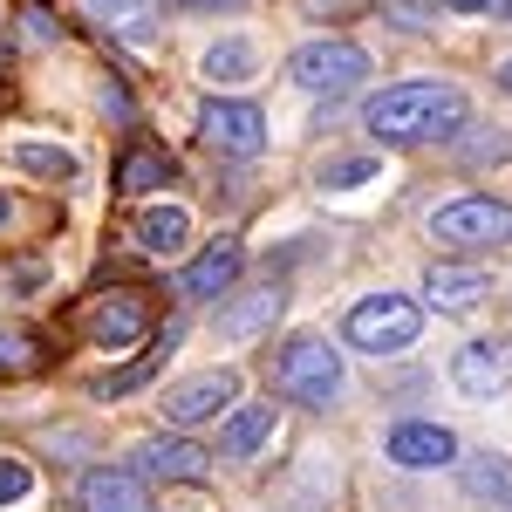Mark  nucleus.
Instances as JSON below:
<instances>
[{
    "mask_svg": "<svg viewBox=\"0 0 512 512\" xmlns=\"http://www.w3.org/2000/svg\"><path fill=\"white\" fill-rule=\"evenodd\" d=\"M437 7H444V14H485L492 0H437Z\"/></svg>",
    "mask_w": 512,
    "mask_h": 512,
    "instance_id": "bb28decb",
    "label": "nucleus"
},
{
    "mask_svg": "<svg viewBox=\"0 0 512 512\" xmlns=\"http://www.w3.org/2000/svg\"><path fill=\"white\" fill-rule=\"evenodd\" d=\"M137 472L198 485V478L212 472V451H205V444H192V437H144V444H137Z\"/></svg>",
    "mask_w": 512,
    "mask_h": 512,
    "instance_id": "f8f14e48",
    "label": "nucleus"
},
{
    "mask_svg": "<svg viewBox=\"0 0 512 512\" xmlns=\"http://www.w3.org/2000/svg\"><path fill=\"white\" fill-rule=\"evenodd\" d=\"M465 492H472V499H492V506H512V465L492 458V451L472 458V465H465Z\"/></svg>",
    "mask_w": 512,
    "mask_h": 512,
    "instance_id": "412c9836",
    "label": "nucleus"
},
{
    "mask_svg": "<svg viewBox=\"0 0 512 512\" xmlns=\"http://www.w3.org/2000/svg\"><path fill=\"white\" fill-rule=\"evenodd\" d=\"M260 76V48L253 41H212L205 48V82H219V89H239V82Z\"/></svg>",
    "mask_w": 512,
    "mask_h": 512,
    "instance_id": "f3484780",
    "label": "nucleus"
},
{
    "mask_svg": "<svg viewBox=\"0 0 512 512\" xmlns=\"http://www.w3.org/2000/svg\"><path fill=\"white\" fill-rule=\"evenodd\" d=\"M171 178V158H164L158 144H130L117 164V192H151V185H164Z\"/></svg>",
    "mask_w": 512,
    "mask_h": 512,
    "instance_id": "6ab92c4d",
    "label": "nucleus"
},
{
    "mask_svg": "<svg viewBox=\"0 0 512 512\" xmlns=\"http://www.w3.org/2000/svg\"><path fill=\"white\" fill-rule=\"evenodd\" d=\"M512 362L499 342H465V349L451 355V383H458V396H472V403H492V396L506 390Z\"/></svg>",
    "mask_w": 512,
    "mask_h": 512,
    "instance_id": "9b49d317",
    "label": "nucleus"
},
{
    "mask_svg": "<svg viewBox=\"0 0 512 512\" xmlns=\"http://www.w3.org/2000/svg\"><path fill=\"white\" fill-rule=\"evenodd\" d=\"M239 267H246V246H239L233 233L205 239L192 260L178 267V294H185V301H219V294L239 280Z\"/></svg>",
    "mask_w": 512,
    "mask_h": 512,
    "instance_id": "0eeeda50",
    "label": "nucleus"
},
{
    "mask_svg": "<svg viewBox=\"0 0 512 512\" xmlns=\"http://www.w3.org/2000/svg\"><path fill=\"white\" fill-rule=\"evenodd\" d=\"M287 76L301 82L308 96H349L355 82L369 76V55L355 41H308V48H294Z\"/></svg>",
    "mask_w": 512,
    "mask_h": 512,
    "instance_id": "39448f33",
    "label": "nucleus"
},
{
    "mask_svg": "<svg viewBox=\"0 0 512 512\" xmlns=\"http://www.w3.org/2000/svg\"><path fill=\"white\" fill-rule=\"evenodd\" d=\"M171 7H192V14H219V7H246V0H171Z\"/></svg>",
    "mask_w": 512,
    "mask_h": 512,
    "instance_id": "a878e982",
    "label": "nucleus"
},
{
    "mask_svg": "<svg viewBox=\"0 0 512 512\" xmlns=\"http://www.w3.org/2000/svg\"><path fill=\"white\" fill-rule=\"evenodd\" d=\"M89 14H96L103 28H117V35H144L151 14H158V0H89Z\"/></svg>",
    "mask_w": 512,
    "mask_h": 512,
    "instance_id": "4be33fe9",
    "label": "nucleus"
},
{
    "mask_svg": "<svg viewBox=\"0 0 512 512\" xmlns=\"http://www.w3.org/2000/svg\"><path fill=\"white\" fill-rule=\"evenodd\" d=\"M431 308H444V315H465V308H478L485 301V267H431Z\"/></svg>",
    "mask_w": 512,
    "mask_h": 512,
    "instance_id": "dca6fc26",
    "label": "nucleus"
},
{
    "mask_svg": "<svg viewBox=\"0 0 512 512\" xmlns=\"http://www.w3.org/2000/svg\"><path fill=\"white\" fill-rule=\"evenodd\" d=\"M233 396H239L233 369H205V376H185L178 390H164V417L171 424H205V417L233 410Z\"/></svg>",
    "mask_w": 512,
    "mask_h": 512,
    "instance_id": "6e6552de",
    "label": "nucleus"
},
{
    "mask_svg": "<svg viewBox=\"0 0 512 512\" xmlns=\"http://www.w3.org/2000/svg\"><path fill=\"white\" fill-rule=\"evenodd\" d=\"M431 239L444 253H492L512 246V205L506 198H451L431 212Z\"/></svg>",
    "mask_w": 512,
    "mask_h": 512,
    "instance_id": "f03ea898",
    "label": "nucleus"
},
{
    "mask_svg": "<svg viewBox=\"0 0 512 512\" xmlns=\"http://www.w3.org/2000/svg\"><path fill=\"white\" fill-rule=\"evenodd\" d=\"M7 226H14V198L0 192V233H7Z\"/></svg>",
    "mask_w": 512,
    "mask_h": 512,
    "instance_id": "cd10ccee",
    "label": "nucleus"
},
{
    "mask_svg": "<svg viewBox=\"0 0 512 512\" xmlns=\"http://www.w3.org/2000/svg\"><path fill=\"white\" fill-rule=\"evenodd\" d=\"M28 492H35V472L21 458H0V506H21Z\"/></svg>",
    "mask_w": 512,
    "mask_h": 512,
    "instance_id": "393cba45",
    "label": "nucleus"
},
{
    "mask_svg": "<svg viewBox=\"0 0 512 512\" xmlns=\"http://www.w3.org/2000/svg\"><path fill=\"white\" fill-rule=\"evenodd\" d=\"M274 383H280V396H294L308 410H328L342 396V355H335V342H321V335H301V342L280 349Z\"/></svg>",
    "mask_w": 512,
    "mask_h": 512,
    "instance_id": "7ed1b4c3",
    "label": "nucleus"
},
{
    "mask_svg": "<svg viewBox=\"0 0 512 512\" xmlns=\"http://www.w3.org/2000/svg\"><path fill=\"white\" fill-rule=\"evenodd\" d=\"M82 512H158L151 506V485L137 472H123V465H96V472H82L76 485Z\"/></svg>",
    "mask_w": 512,
    "mask_h": 512,
    "instance_id": "1a4fd4ad",
    "label": "nucleus"
},
{
    "mask_svg": "<svg viewBox=\"0 0 512 512\" xmlns=\"http://www.w3.org/2000/svg\"><path fill=\"white\" fill-rule=\"evenodd\" d=\"M362 130L376 144H437L465 130V96L451 82H390L362 103Z\"/></svg>",
    "mask_w": 512,
    "mask_h": 512,
    "instance_id": "f257e3e1",
    "label": "nucleus"
},
{
    "mask_svg": "<svg viewBox=\"0 0 512 512\" xmlns=\"http://www.w3.org/2000/svg\"><path fill=\"white\" fill-rule=\"evenodd\" d=\"M205 144L212 151H226V158H260L267 151V117L253 110V103H239V96H219V103H205Z\"/></svg>",
    "mask_w": 512,
    "mask_h": 512,
    "instance_id": "423d86ee",
    "label": "nucleus"
},
{
    "mask_svg": "<svg viewBox=\"0 0 512 512\" xmlns=\"http://www.w3.org/2000/svg\"><path fill=\"white\" fill-rule=\"evenodd\" d=\"M7 164H14V171H35V178H55V185L76 178V158L55 151V144H7Z\"/></svg>",
    "mask_w": 512,
    "mask_h": 512,
    "instance_id": "aec40b11",
    "label": "nucleus"
},
{
    "mask_svg": "<svg viewBox=\"0 0 512 512\" xmlns=\"http://www.w3.org/2000/svg\"><path fill=\"white\" fill-rule=\"evenodd\" d=\"M383 451H390V465H403V472H437V465L458 458V437L444 431V424H396L383 437Z\"/></svg>",
    "mask_w": 512,
    "mask_h": 512,
    "instance_id": "9d476101",
    "label": "nucleus"
},
{
    "mask_svg": "<svg viewBox=\"0 0 512 512\" xmlns=\"http://www.w3.org/2000/svg\"><path fill=\"white\" fill-rule=\"evenodd\" d=\"M417 328H424L417 301H403V294H369V301H355V308H349L342 342L362 349V355H403L410 342H417Z\"/></svg>",
    "mask_w": 512,
    "mask_h": 512,
    "instance_id": "20e7f679",
    "label": "nucleus"
},
{
    "mask_svg": "<svg viewBox=\"0 0 512 512\" xmlns=\"http://www.w3.org/2000/svg\"><path fill=\"white\" fill-rule=\"evenodd\" d=\"M280 308H287V294H280L274 280H267V287H246L239 301L219 308V335H226V342H260V335L280 321Z\"/></svg>",
    "mask_w": 512,
    "mask_h": 512,
    "instance_id": "ddd939ff",
    "label": "nucleus"
},
{
    "mask_svg": "<svg viewBox=\"0 0 512 512\" xmlns=\"http://www.w3.org/2000/svg\"><path fill=\"white\" fill-rule=\"evenodd\" d=\"M499 82H506V89H512V62H506V69H499Z\"/></svg>",
    "mask_w": 512,
    "mask_h": 512,
    "instance_id": "c85d7f7f",
    "label": "nucleus"
},
{
    "mask_svg": "<svg viewBox=\"0 0 512 512\" xmlns=\"http://www.w3.org/2000/svg\"><path fill=\"white\" fill-rule=\"evenodd\" d=\"M171 349H178V342L164 335V349H151V355H144V362H130V369H123V376H110V383H103V390H96V396H123V390H137V383H151V376H158V362H164V355H171Z\"/></svg>",
    "mask_w": 512,
    "mask_h": 512,
    "instance_id": "5701e85b",
    "label": "nucleus"
},
{
    "mask_svg": "<svg viewBox=\"0 0 512 512\" xmlns=\"http://www.w3.org/2000/svg\"><path fill=\"white\" fill-rule=\"evenodd\" d=\"M267 437H274V410H267V403H253V410H233V417H226L219 451H226V458H253Z\"/></svg>",
    "mask_w": 512,
    "mask_h": 512,
    "instance_id": "a211bd4d",
    "label": "nucleus"
},
{
    "mask_svg": "<svg viewBox=\"0 0 512 512\" xmlns=\"http://www.w3.org/2000/svg\"><path fill=\"white\" fill-rule=\"evenodd\" d=\"M151 335V315H144V301H130V294H103L96 308H89V342H103V349H137Z\"/></svg>",
    "mask_w": 512,
    "mask_h": 512,
    "instance_id": "4468645a",
    "label": "nucleus"
},
{
    "mask_svg": "<svg viewBox=\"0 0 512 512\" xmlns=\"http://www.w3.org/2000/svg\"><path fill=\"white\" fill-rule=\"evenodd\" d=\"M369 178H376L369 158H335L328 171H321V192H355V185H369Z\"/></svg>",
    "mask_w": 512,
    "mask_h": 512,
    "instance_id": "b1692460",
    "label": "nucleus"
},
{
    "mask_svg": "<svg viewBox=\"0 0 512 512\" xmlns=\"http://www.w3.org/2000/svg\"><path fill=\"white\" fill-rule=\"evenodd\" d=\"M137 246L158 253V260L185 253V246H192V212H185V205H151V212L137 219Z\"/></svg>",
    "mask_w": 512,
    "mask_h": 512,
    "instance_id": "2eb2a0df",
    "label": "nucleus"
}]
</instances>
